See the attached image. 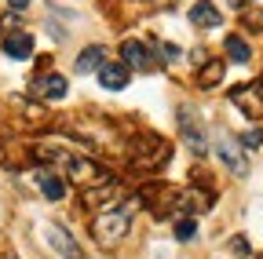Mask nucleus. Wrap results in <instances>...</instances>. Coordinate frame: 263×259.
<instances>
[{
	"mask_svg": "<svg viewBox=\"0 0 263 259\" xmlns=\"http://www.w3.org/2000/svg\"><path fill=\"white\" fill-rule=\"evenodd\" d=\"M230 103H234L245 117L259 121V117H263V84H245V88H234V91H230Z\"/></svg>",
	"mask_w": 263,
	"mask_h": 259,
	"instance_id": "obj_7",
	"label": "nucleus"
},
{
	"mask_svg": "<svg viewBox=\"0 0 263 259\" xmlns=\"http://www.w3.org/2000/svg\"><path fill=\"white\" fill-rule=\"evenodd\" d=\"M172 230H176V241H190V237L197 234V219H194L190 212H183V215L176 219V226H172Z\"/></svg>",
	"mask_w": 263,
	"mask_h": 259,
	"instance_id": "obj_16",
	"label": "nucleus"
},
{
	"mask_svg": "<svg viewBox=\"0 0 263 259\" xmlns=\"http://www.w3.org/2000/svg\"><path fill=\"white\" fill-rule=\"evenodd\" d=\"M11 29H22V15L18 11H8L0 18V33H11Z\"/></svg>",
	"mask_w": 263,
	"mask_h": 259,
	"instance_id": "obj_17",
	"label": "nucleus"
},
{
	"mask_svg": "<svg viewBox=\"0 0 263 259\" xmlns=\"http://www.w3.org/2000/svg\"><path fill=\"white\" fill-rule=\"evenodd\" d=\"M259 84H263V81H259Z\"/></svg>",
	"mask_w": 263,
	"mask_h": 259,
	"instance_id": "obj_23",
	"label": "nucleus"
},
{
	"mask_svg": "<svg viewBox=\"0 0 263 259\" xmlns=\"http://www.w3.org/2000/svg\"><path fill=\"white\" fill-rule=\"evenodd\" d=\"M8 4H11V11H22V8L29 4V0H8Z\"/></svg>",
	"mask_w": 263,
	"mask_h": 259,
	"instance_id": "obj_20",
	"label": "nucleus"
},
{
	"mask_svg": "<svg viewBox=\"0 0 263 259\" xmlns=\"http://www.w3.org/2000/svg\"><path fill=\"white\" fill-rule=\"evenodd\" d=\"M176 124H179V139H183L197 157H205V153H209V132H205L201 117H197V110H194L190 103H183V106L176 110Z\"/></svg>",
	"mask_w": 263,
	"mask_h": 259,
	"instance_id": "obj_3",
	"label": "nucleus"
},
{
	"mask_svg": "<svg viewBox=\"0 0 263 259\" xmlns=\"http://www.w3.org/2000/svg\"><path fill=\"white\" fill-rule=\"evenodd\" d=\"M121 201H128V190H124L121 179H110V175L84 186V193H81V205L88 212H106V208H117Z\"/></svg>",
	"mask_w": 263,
	"mask_h": 259,
	"instance_id": "obj_2",
	"label": "nucleus"
},
{
	"mask_svg": "<svg viewBox=\"0 0 263 259\" xmlns=\"http://www.w3.org/2000/svg\"><path fill=\"white\" fill-rule=\"evenodd\" d=\"M4 37V55L8 58H15V62H26V58H33V37L26 33V29H11V33H0Z\"/></svg>",
	"mask_w": 263,
	"mask_h": 259,
	"instance_id": "obj_10",
	"label": "nucleus"
},
{
	"mask_svg": "<svg viewBox=\"0 0 263 259\" xmlns=\"http://www.w3.org/2000/svg\"><path fill=\"white\" fill-rule=\"evenodd\" d=\"M245 150H256V146H263V132H241V139H238Z\"/></svg>",
	"mask_w": 263,
	"mask_h": 259,
	"instance_id": "obj_18",
	"label": "nucleus"
},
{
	"mask_svg": "<svg viewBox=\"0 0 263 259\" xmlns=\"http://www.w3.org/2000/svg\"><path fill=\"white\" fill-rule=\"evenodd\" d=\"M230 252H234V255H249V252H252V248H249V237H241V234L230 237Z\"/></svg>",
	"mask_w": 263,
	"mask_h": 259,
	"instance_id": "obj_19",
	"label": "nucleus"
},
{
	"mask_svg": "<svg viewBox=\"0 0 263 259\" xmlns=\"http://www.w3.org/2000/svg\"><path fill=\"white\" fill-rule=\"evenodd\" d=\"M29 179H33V186L41 190V197H44V201H62V197H66V186H70V183H66L55 168H48V165L33 168Z\"/></svg>",
	"mask_w": 263,
	"mask_h": 259,
	"instance_id": "obj_4",
	"label": "nucleus"
},
{
	"mask_svg": "<svg viewBox=\"0 0 263 259\" xmlns=\"http://www.w3.org/2000/svg\"><path fill=\"white\" fill-rule=\"evenodd\" d=\"M150 4H172V0H150Z\"/></svg>",
	"mask_w": 263,
	"mask_h": 259,
	"instance_id": "obj_21",
	"label": "nucleus"
},
{
	"mask_svg": "<svg viewBox=\"0 0 263 259\" xmlns=\"http://www.w3.org/2000/svg\"><path fill=\"white\" fill-rule=\"evenodd\" d=\"M103 66H106V48H103V44H88V48L77 55V62H73L77 73H99Z\"/></svg>",
	"mask_w": 263,
	"mask_h": 259,
	"instance_id": "obj_13",
	"label": "nucleus"
},
{
	"mask_svg": "<svg viewBox=\"0 0 263 259\" xmlns=\"http://www.w3.org/2000/svg\"><path fill=\"white\" fill-rule=\"evenodd\" d=\"M29 91L37 95V99H44V103H59V99H66L70 84H66L62 73H44V77H37V81L29 84Z\"/></svg>",
	"mask_w": 263,
	"mask_h": 259,
	"instance_id": "obj_8",
	"label": "nucleus"
},
{
	"mask_svg": "<svg viewBox=\"0 0 263 259\" xmlns=\"http://www.w3.org/2000/svg\"><path fill=\"white\" fill-rule=\"evenodd\" d=\"M139 205H143L139 197H128V201H121L117 208L95 212V219H91V241H95L99 248H117L121 237L132 230V219H136Z\"/></svg>",
	"mask_w": 263,
	"mask_h": 259,
	"instance_id": "obj_1",
	"label": "nucleus"
},
{
	"mask_svg": "<svg viewBox=\"0 0 263 259\" xmlns=\"http://www.w3.org/2000/svg\"><path fill=\"white\" fill-rule=\"evenodd\" d=\"M223 22V15H219V8L212 4V0H197V4L190 8V26L194 29H216Z\"/></svg>",
	"mask_w": 263,
	"mask_h": 259,
	"instance_id": "obj_11",
	"label": "nucleus"
},
{
	"mask_svg": "<svg viewBox=\"0 0 263 259\" xmlns=\"http://www.w3.org/2000/svg\"><path fill=\"white\" fill-rule=\"evenodd\" d=\"M121 62H124L132 73H154V70H157L150 48L139 44V41H124V44H121Z\"/></svg>",
	"mask_w": 263,
	"mask_h": 259,
	"instance_id": "obj_6",
	"label": "nucleus"
},
{
	"mask_svg": "<svg viewBox=\"0 0 263 259\" xmlns=\"http://www.w3.org/2000/svg\"><path fill=\"white\" fill-rule=\"evenodd\" d=\"M230 4H245V0H230Z\"/></svg>",
	"mask_w": 263,
	"mask_h": 259,
	"instance_id": "obj_22",
	"label": "nucleus"
},
{
	"mask_svg": "<svg viewBox=\"0 0 263 259\" xmlns=\"http://www.w3.org/2000/svg\"><path fill=\"white\" fill-rule=\"evenodd\" d=\"M128 81H132V70L124 62H106V66L99 70V84L106 91H121V88H128Z\"/></svg>",
	"mask_w": 263,
	"mask_h": 259,
	"instance_id": "obj_12",
	"label": "nucleus"
},
{
	"mask_svg": "<svg viewBox=\"0 0 263 259\" xmlns=\"http://www.w3.org/2000/svg\"><path fill=\"white\" fill-rule=\"evenodd\" d=\"M197 73H201V77H197L201 88H216L223 81V62L219 58H209V62H201V70H197Z\"/></svg>",
	"mask_w": 263,
	"mask_h": 259,
	"instance_id": "obj_14",
	"label": "nucleus"
},
{
	"mask_svg": "<svg viewBox=\"0 0 263 259\" xmlns=\"http://www.w3.org/2000/svg\"><path fill=\"white\" fill-rule=\"evenodd\" d=\"M227 58H230V62H241V66H245V62L252 58L249 41H245V37H238V33H234V37H227Z\"/></svg>",
	"mask_w": 263,
	"mask_h": 259,
	"instance_id": "obj_15",
	"label": "nucleus"
},
{
	"mask_svg": "<svg viewBox=\"0 0 263 259\" xmlns=\"http://www.w3.org/2000/svg\"><path fill=\"white\" fill-rule=\"evenodd\" d=\"M216 153H219V161H223V165L234 172V175H245V172H249V157L241 153V143H234L230 135H219Z\"/></svg>",
	"mask_w": 263,
	"mask_h": 259,
	"instance_id": "obj_9",
	"label": "nucleus"
},
{
	"mask_svg": "<svg viewBox=\"0 0 263 259\" xmlns=\"http://www.w3.org/2000/svg\"><path fill=\"white\" fill-rule=\"evenodd\" d=\"M44 237H48V245H51L59 255H66V259H84V248L77 245V237L66 230L62 223H48V226H44Z\"/></svg>",
	"mask_w": 263,
	"mask_h": 259,
	"instance_id": "obj_5",
	"label": "nucleus"
}]
</instances>
